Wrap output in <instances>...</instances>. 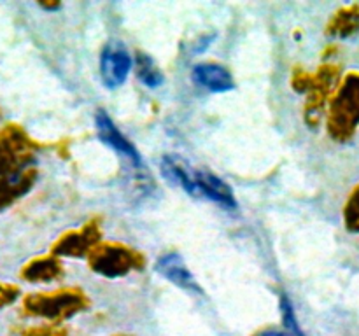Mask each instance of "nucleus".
<instances>
[{
  "label": "nucleus",
  "mask_w": 359,
  "mask_h": 336,
  "mask_svg": "<svg viewBox=\"0 0 359 336\" xmlns=\"http://www.w3.org/2000/svg\"><path fill=\"white\" fill-rule=\"evenodd\" d=\"M359 125V76L353 74L340 90L332 114V132L346 140Z\"/></svg>",
  "instance_id": "1"
},
{
  "label": "nucleus",
  "mask_w": 359,
  "mask_h": 336,
  "mask_svg": "<svg viewBox=\"0 0 359 336\" xmlns=\"http://www.w3.org/2000/svg\"><path fill=\"white\" fill-rule=\"evenodd\" d=\"M30 158V142L20 126L7 125L0 130V178L18 174Z\"/></svg>",
  "instance_id": "2"
},
{
  "label": "nucleus",
  "mask_w": 359,
  "mask_h": 336,
  "mask_svg": "<svg viewBox=\"0 0 359 336\" xmlns=\"http://www.w3.org/2000/svg\"><path fill=\"white\" fill-rule=\"evenodd\" d=\"M132 70V56L121 42H109L100 56V74L107 88H118Z\"/></svg>",
  "instance_id": "3"
},
{
  "label": "nucleus",
  "mask_w": 359,
  "mask_h": 336,
  "mask_svg": "<svg viewBox=\"0 0 359 336\" xmlns=\"http://www.w3.org/2000/svg\"><path fill=\"white\" fill-rule=\"evenodd\" d=\"M25 312L35 317L60 318L72 315L76 312L77 303L72 294H30L25 298Z\"/></svg>",
  "instance_id": "4"
},
{
  "label": "nucleus",
  "mask_w": 359,
  "mask_h": 336,
  "mask_svg": "<svg viewBox=\"0 0 359 336\" xmlns=\"http://www.w3.org/2000/svg\"><path fill=\"white\" fill-rule=\"evenodd\" d=\"M195 196H203L224 209H235L237 200L230 186L205 170H195Z\"/></svg>",
  "instance_id": "5"
},
{
  "label": "nucleus",
  "mask_w": 359,
  "mask_h": 336,
  "mask_svg": "<svg viewBox=\"0 0 359 336\" xmlns=\"http://www.w3.org/2000/svg\"><path fill=\"white\" fill-rule=\"evenodd\" d=\"M156 272L160 273L161 276H165L167 280H170L172 284H175L177 287L188 290V293L202 294V289H200L198 282H196V279L193 276V273L189 272V268L186 266L184 259L179 254H175V252L165 254L158 259Z\"/></svg>",
  "instance_id": "6"
},
{
  "label": "nucleus",
  "mask_w": 359,
  "mask_h": 336,
  "mask_svg": "<svg viewBox=\"0 0 359 336\" xmlns=\"http://www.w3.org/2000/svg\"><path fill=\"white\" fill-rule=\"evenodd\" d=\"M95 125H97V132L102 142L107 144L111 149H114L116 153H119L121 156H125L132 164L140 167L142 161H140L137 149L121 135V132L116 128L114 122L111 121V118H109L104 111L97 112V115H95Z\"/></svg>",
  "instance_id": "7"
},
{
  "label": "nucleus",
  "mask_w": 359,
  "mask_h": 336,
  "mask_svg": "<svg viewBox=\"0 0 359 336\" xmlns=\"http://www.w3.org/2000/svg\"><path fill=\"white\" fill-rule=\"evenodd\" d=\"M193 79L203 88L216 93L233 90V77L224 66L216 65V63H200L193 69Z\"/></svg>",
  "instance_id": "8"
},
{
  "label": "nucleus",
  "mask_w": 359,
  "mask_h": 336,
  "mask_svg": "<svg viewBox=\"0 0 359 336\" xmlns=\"http://www.w3.org/2000/svg\"><path fill=\"white\" fill-rule=\"evenodd\" d=\"M34 178L35 174L32 170L23 172V174H13L9 177L0 178V209H6L14 200L25 195L30 189Z\"/></svg>",
  "instance_id": "9"
},
{
  "label": "nucleus",
  "mask_w": 359,
  "mask_h": 336,
  "mask_svg": "<svg viewBox=\"0 0 359 336\" xmlns=\"http://www.w3.org/2000/svg\"><path fill=\"white\" fill-rule=\"evenodd\" d=\"M58 275V265L48 258L34 259L21 270V276L28 282H49Z\"/></svg>",
  "instance_id": "10"
},
{
  "label": "nucleus",
  "mask_w": 359,
  "mask_h": 336,
  "mask_svg": "<svg viewBox=\"0 0 359 336\" xmlns=\"http://www.w3.org/2000/svg\"><path fill=\"white\" fill-rule=\"evenodd\" d=\"M137 76L149 88H156L163 83V74L147 55H139L137 58Z\"/></svg>",
  "instance_id": "11"
},
{
  "label": "nucleus",
  "mask_w": 359,
  "mask_h": 336,
  "mask_svg": "<svg viewBox=\"0 0 359 336\" xmlns=\"http://www.w3.org/2000/svg\"><path fill=\"white\" fill-rule=\"evenodd\" d=\"M359 30V6H351L339 13L335 23H333V31L342 37L353 35Z\"/></svg>",
  "instance_id": "12"
},
{
  "label": "nucleus",
  "mask_w": 359,
  "mask_h": 336,
  "mask_svg": "<svg viewBox=\"0 0 359 336\" xmlns=\"http://www.w3.org/2000/svg\"><path fill=\"white\" fill-rule=\"evenodd\" d=\"M280 308H283V318H284V324H286V328H287V335L290 336H305L304 331L300 329V326H298L297 317H294L293 307H291V303L287 301L286 296H283V300H280Z\"/></svg>",
  "instance_id": "13"
},
{
  "label": "nucleus",
  "mask_w": 359,
  "mask_h": 336,
  "mask_svg": "<svg viewBox=\"0 0 359 336\" xmlns=\"http://www.w3.org/2000/svg\"><path fill=\"white\" fill-rule=\"evenodd\" d=\"M346 223L351 231H359V186L346 206Z\"/></svg>",
  "instance_id": "14"
},
{
  "label": "nucleus",
  "mask_w": 359,
  "mask_h": 336,
  "mask_svg": "<svg viewBox=\"0 0 359 336\" xmlns=\"http://www.w3.org/2000/svg\"><path fill=\"white\" fill-rule=\"evenodd\" d=\"M20 296V289L13 284H4L0 282V308L7 307V304L13 303L16 298Z\"/></svg>",
  "instance_id": "15"
},
{
  "label": "nucleus",
  "mask_w": 359,
  "mask_h": 336,
  "mask_svg": "<svg viewBox=\"0 0 359 336\" xmlns=\"http://www.w3.org/2000/svg\"><path fill=\"white\" fill-rule=\"evenodd\" d=\"M23 336H65V331L55 326H41V328H32Z\"/></svg>",
  "instance_id": "16"
},
{
  "label": "nucleus",
  "mask_w": 359,
  "mask_h": 336,
  "mask_svg": "<svg viewBox=\"0 0 359 336\" xmlns=\"http://www.w3.org/2000/svg\"><path fill=\"white\" fill-rule=\"evenodd\" d=\"M259 336H290L287 332H277V331H266V332H262Z\"/></svg>",
  "instance_id": "17"
}]
</instances>
